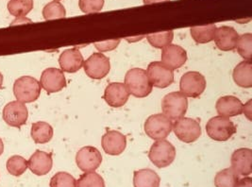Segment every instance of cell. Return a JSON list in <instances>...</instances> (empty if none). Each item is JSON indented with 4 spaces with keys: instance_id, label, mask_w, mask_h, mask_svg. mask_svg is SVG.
<instances>
[{
    "instance_id": "13",
    "label": "cell",
    "mask_w": 252,
    "mask_h": 187,
    "mask_svg": "<svg viewBox=\"0 0 252 187\" xmlns=\"http://www.w3.org/2000/svg\"><path fill=\"white\" fill-rule=\"evenodd\" d=\"M41 87L48 94L57 93L66 87L63 71L54 67L43 71L40 79Z\"/></svg>"
},
{
    "instance_id": "25",
    "label": "cell",
    "mask_w": 252,
    "mask_h": 187,
    "mask_svg": "<svg viewBox=\"0 0 252 187\" xmlns=\"http://www.w3.org/2000/svg\"><path fill=\"white\" fill-rule=\"evenodd\" d=\"M217 31L216 24H210L205 26H197L190 29V33L192 38L197 44H207L214 40L215 33Z\"/></svg>"
},
{
    "instance_id": "4",
    "label": "cell",
    "mask_w": 252,
    "mask_h": 187,
    "mask_svg": "<svg viewBox=\"0 0 252 187\" xmlns=\"http://www.w3.org/2000/svg\"><path fill=\"white\" fill-rule=\"evenodd\" d=\"M187 109L188 99L181 92L167 94L161 100V110L163 115L172 121L184 117Z\"/></svg>"
},
{
    "instance_id": "30",
    "label": "cell",
    "mask_w": 252,
    "mask_h": 187,
    "mask_svg": "<svg viewBox=\"0 0 252 187\" xmlns=\"http://www.w3.org/2000/svg\"><path fill=\"white\" fill-rule=\"evenodd\" d=\"M149 44L155 48H164L172 43L174 38L173 31H168L159 33H152L147 36Z\"/></svg>"
},
{
    "instance_id": "10",
    "label": "cell",
    "mask_w": 252,
    "mask_h": 187,
    "mask_svg": "<svg viewBox=\"0 0 252 187\" xmlns=\"http://www.w3.org/2000/svg\"><path fill=\"white\" fill-rule=\"evenodd\" d=\"M147 74L152 86L157 88H166L174 82V72L161 62H150Z\"/></svg>"
},
{
    "instance_id": "24",
    "label": "cell",
    "mask_w": 252,
    "mask_h": 187,
    "mask_svg": "<svg viewBox=\"0 0 252 187\" xmlns=\"http://www.w3.org/2000/svg\"><path fill=\"white\" fill-rule=\"evenodd\" d=\"M31 134L36 144H46L52 139L54 130L50 124L44 121H38L32 124Z\"/></svg>"
},
{
    "instance_id": "1",
    "label": "cell",
    "mask_w": 252,
    "mask_h": 187,
    "mask_svg": "<svg viewBox=\"0 0 252 187\" xmlns=\"http://www.w3.org/2000/svg\"><path fill=\"white\" fill-rule=\"evenodd\" d=\"M125 86L129 94L138 98H143L152 92L153 86L149 82L147 71L142 68H132L126 72Z\"/></svg>"
},
{
    "instance_id": "19",
    "label": "cell",
    "mask_w": 252,
    "mask_h": 187,
    "mask_svg": "<svg viewBox=\"0 0 252 187\" xmlns=\"http://www.w3.org/2000/svg\"><path fill=\"white\" fill-rule=\"evenodd\" d=\"M84 59L77 47L69 48L64 50L60 58H59V64L61 69L67 73H76L83 67Z\"/></svg>"
},
{
    "instance_id": "40",
    "label": "cell",
    "mask_w": 252,
    "mask_h": 187,
    "mask_svg": "<svg viewBox=\"0 0 252 187\" xmlns=\"http://www.w3.org/2000/svg\"><path fill=\"white\" fill-rule=\"evenodd\" d=\"M2 84H3V75L0 73V89L2 87Z\"/></svg>"
},
{
    "instance_id": "35",
    "label": "cell",
    "mask_w": 252,
    "mask_h": 187,
    "mask_svg": "<svg viewBox=\"0 0 252 187\" xmlns=\"http://www.w3.org/2000/svg\"><path fill=\"white\" fill-rule=\"evenodd\" d=\"M119 44H120V40L117 39V40H111V41H104V42L95 43L94 47H96L97 50L100 52H107V51L114 50Z\"/></svg>"
},
{
    "instance_id": "17",
    "label": "cell",
    "mask_w": 252,
    "mask_h": 187,
    "mask_svg": "<svg viewBox=\"0 0 252 187\" xmlns=\"http://www.w3.org/2000/svg\"><path fill=\"white\" fill-rule=\"evenodd\" d=\"M231 168L238 175L250 176L252 172V151L242 148L234 151L231 155Z\"/></svg>"
},
{
    "instance_id": "32",
    "label": "cell",
    "mask_w": 252,
    "mask_h": 187,
    "mask_svg": "<svg viewBox=\"0 0 252 187\" xmlns=\"http://www.w3.org/2000/svg\"><path fill=\"white\" fill-rule=\"evenodd\" d=\"M241 57L245 61H252V34L245 33L239 36L236 47Z\"/></svg>"
},
{
    "instance_id": "26",
    "label": "cell",
    "mask_w": 252,
    "mask_h": 187,
    "mask_svg": "<svg viewBox=\"0 0 252 187\" xmlns=\"http://www.w3.org/2000/svg\"><path fill=\"white\" fill-rule=\"evenodd\" d=\"M7 9L15 17H24L32 11L33 0H10Z\"/></svg>"
},
{
    "instance_id": "2",
    "label": "cell",
    "mask_w": 252,
    "mask_h": 187,
    "mask_svg": "<svg viewBox=\"0 0 252 187\" xmlns=\"http://www.w3.org/2000/svg\"><path fill=\"white\" fill-rule=\"evenodd\" d=\"M40 82L36 79L24 76L17 79L13 84V94L22 103H32L36 101L41 94Z\"/></svg>"
},
{
    "instance_id": "34",
    "label": "cell",
    "mask_w": 252,
    "mask_h": 187,
    "mask_svg": "<svg viewBox=\"0 0 252 187\" xmlns=\"http://www.w3.org/2000/svg\"><path fill=\"white\" fill-rule=\"evenodd\" d=\"M79 6L83 13H96L103 9L104 0H80Z\"/></svg>"
},
{
    "instance_id": "33",
    "label": "cell",
    "mask_w": 252,
    "mask_h": 187,
    "mask_svg": "<svg viewBox=\"0 0 252 187\" xmlns=\"http://www.w3.org/2000/svg\"><path fill=\"white\" fill-rule=\"evenodd\" d=\"M50 187H77L76 179L67 172H58L50 180Z\"/></svg>"
},
{
    "instance_id": "18",
    "label": "cell",
    "mask_w": 252,
    "mask_h": 187,
    "mask_svg": "<svg viewBox=\"0 0 252 187\" xmlns=\"http://www.w3.org/2000/svg\"><path fill=\"white\" fill-rule=\"evenodd\" d=\"M238 39V32L232 27L229 26H222L220 28H217L214 37L217 47L222 51L233 50L236 47Z\"/></svg>"
},
{
    "instance_id": "6",
    "label": "cell",
    "mask_w": 252,
    "mask_h": 187,
    "mask_svg": "<svg viewBox=\"0 0 252 187\" xmlns=\"http://www.w3.org/2000/svg\"><path fill=\"white\" fill-rule=\"evenodd\" d=\"M145 132L153 140L165 139L172 131L173 121L163 114L149 117L145 122Z\"/></svg>"
},
{
    "instance_id": "31",
    "label": "cell",
    "mask_w": 252,
    "mask_h": 187,
    "mask_svg": "<svg viewBox=\"0 0 252 187\" xmlns=\"http://www.w3.org/2000/svg\"><path fill=\"white\" fill-rule=\"evenodd\" d=\"M77 187H105L103 178L94 172H84L77 181Z\"/></svg>"
},
{
    "instance_id": "5",
    "label": "cell",
    "mask_w": 252,
    "mask_h": 187,
    "mask_svg": "<svg viewBox=\"0 0 252 187\" xmlns=\"http://www.w3.org/2000/svg\"><path fill=\"white\" fill-rule=\"evenodd\" d=\"M149 159L158 168H164L172 164L176 158V149L169 141L157 140L150 148Z\"/></svg>"
},
{
    "instance_id": "9",
    "label": "cell",
    "mask_w": 252,
    "mask_h": 187,
    "mask_svg": "<svg viewBox=\"0 0 252 187\" xmlns=\"http://www.w3.org/2000/svg\"><path fill=\"white\" fill-rule=\"evenodd\" d=\"M85 74L93 80H101L111 70L110 59L102 53H94L83 63Z\"/></svg>"
},
{
    "instance_id": "23",
    "label": "cell",
    "mask_w": 252,
    "mask_h": 187,
    "mask_svg": "<svg viewBox=\"0 0 252 187\" xmlns=\"http://www.w3.org/2000/svg\"><path fill=\"white\" fill-rule=\"evenodd\" d=\"M160 177L152 169L144 168L134 171V187H160Z\"/></svg>"
},
{
    "instance_id": "3",
    "label": "cell",
    "mask_w": 252,
    "mask_h": 187,
    "mask_svg": "<svg viewBox=\"0 0 252 187\" xmlns=\"http://www.w3.org/2000/svg\"><path fill=\"white\" fill-rule=\"evenodd\" d=\"M206 131L211 139L224 142L229 140L235 134L236 126L228 117L218 116L208 121Z\"/></svg>"
},
{
    "instance_id": "39",
    "label": "cell",
    "mask_w": 252,
    "mask_h": 187,
    "mask_svg": "<svg viewBox=\"0 0 252 187\" xmlns=\"http://www.w3.org/2000/svg\"><path fill=\"white\" fill-rule=\"evenodd\" d=\"M4 152V144H3V141L0 138V156L2 155V153Z\"/></svg>"
},
{
    "instance_id": "21",
    "label": "cell",
    "mask_w": 252,
    "mask_h": 187,
    "mask_svg": "<svg viewBox=\"0 0 252 187\" xmlns=\"http://www.w3.org/2000/svg\"><path fill=\"white\" fill-rule=\"evenodd\" d=\"M243 106L240 99L234 95H224L218 98L216 108L221 117H232L243 114Z\"/></svg>"
},
{
    "instance_id": "16",
    "label": "cell",
    "mask_w": 252,
    "mask_h": 187,
    "mask_svg": "<svg viewBox=\"0 0 252 187\" xmlns=\"http://www.w3.org/2000/svg\"><path fill=\"white\" fill-rule=\"evenodd\" d=\"M101 145L107 154L117 156L126 150V137L117 130H109L102 136Z\"/></svg>"
},
{
    "instance_id": "22",
    "label": "cell",
    "mask_w": 252,
    "mask_h": 187,
    "mask_svg": "<svg viewBox=\"0 0 252 187\" xmlns=\"http://www.w3.org/2000/svg\"><path fill=\"white\" fill-rule=\"evenodd\" d=\"M234 82L242 88L252 87V61H243L238 63L232 73Z\"/></svg>"
},
{
    "instance_id": "36",
    "label": "cell",
    "mask_w": 252,
    "mask_h": 187,
    "mask_svg": "<svg viewBox=\"0 0 252 187\" xmlns=\"http://www.w3.org/2000/svg\"><path fill=\"white\" fill-rule=\"evenodd\" d=\"M235 187H252V179L251 177H245L239 180Z\"/></svg>"
},
{
    "instance_id": "12",
    "label": "cell",
    "mask_w": 252,
    "mask_h": 187,
    "mask_svg": "<svg viewBox=\"0 0 252 187\" xmlns=\"http://www.w3.org/2000/svg\"><path fill=\"white\" fill-rule=\"evenodd\" d=\"M29 117V111L25 103L12 101L3 109V119L11 127L20 128L26 124Z\"/></svg>"
},
{
    "instance_id": "20",
    "label": "cell",
    "mask_w": 252,
    "mask_h": 187,
    "mask_svg": "<svg viewBox=\"0 0 252 187\" xmlns=\"http://www.w3.org/2000/svg\"><path fill=\"white\" fill-rule=\"evenodd\" d=\"M31 171L37 176L48 174L53 166L52 154L42 151H36L28 161Z\"/></svg>"
},
{
    "instance_id": "37",
    "label": "cell",
    "mask_w": 252,
    "mask_h": 187,
    "mask_svg": "<svg viewBox=\"0 0 252 187\" xmlns=\"http://www.w3.org/2000/svg\"><path fill=\"white\" fill-rule=\"evenodd\" d=\"M252 99H250L247 104L243 106V113L250 120H252Z\"/></svg>"
},
{
    "instance_id": "38",
    "label": "cell",
    "mask_w": 252,
    "mask_h": 187,
    "mask_svg": "<svg viewBox=\"0 0 252 187\" xmlns=\"http://www.w3.org/2000/svg\"><path fill=\"white\" fill-rule=\"evenodd\" d=\"M168 0H144V4L149 5V4H153V3H159V2H164Z\"/></svg>"
},
{
    "instance_id": "28",
    "label": "cell",
    "mask_w": 252,
    "mask_h": 187,
    "mask_svg": "<svg viewBox=\"0 0 252 187\" xmlns=\"http://www.w3.org/2000/svg\"><path fill=\"white\" fill-rule=\"evenodd\" d=\"M43 16L45 20H53L61 19L66 16L65 8L59 1H52L46 4L43 9Z\"/></svg>"
},
{
    "instance_id": "7",
    "label": "cell",
    "mask_w": 252,
    "mask_h": 187,
    "mask_svg": "<svg viewBox=\"0 0 252 187\" xmlns=\"http://www.w3.org/2000/svg\"><path fill=\"white\" fill-rule=\"evenodd\" d=\"M175 135L184 143H194L201 136V126L199 122L190 117H182L173 123Z\"/></svg>"
},
{
    "instance_id": "41",
    "label": "cell",
    "mask_w": 252,
    "mask_h": 187,
    "mask_svg": "<svg viewBox=\"0 0 252 187\" xmlns=\"http://www.w3.org/2000/svg\"><path fill=\"white\" fill-rule=\"evenodd\" d=\"M55 1H59V0H55Z\"/></svg>"
},
{
    "instance_id": "27",
    "label": "cell",
    "mask_w": 252,
    "mask_h": 187,
    "mask_svg": "<svg viewBox=\"0 0 252 187\" xmlns=\"http://www.w3.org/2000/svg\"><path fill=\"white\" fill-rule=\"evenodd\" d=\"M239 181V175L232 168H225L215 177L216 187H235Z\"/></svg>"
},
{
    "instance_id": "11",
    "label": "cell",
    "mask_w": 252,
    "mask_h": 187,
    "mask_svg": "<svg viewBox=\"0 0 252 187\" xmlns=\"http://www.w3.org/2000/svg\"><path fill=\"white\" fill-rule=\"evenodd\" d=\"M76 163L81 171L94 172L102 163V155L96 148L86 146L77 153Z\"/></svg>"
},
{
    "instance_id": "14",
    "label": "cell",
    "mask_w": 252,
    "mask_h": 187,
    "mask_svg": "<svg viewBox=\"0 0 252 187\" xmlns=\"http://www.w3.org/2000/svg\"><path fill=\"white\" fill-rule=\"evenodd\" d=\"M187 52L184 47L178 45H169L162 48L161 62L170 69H179L187 62Z\"/></svg>"
},
{
    "instance_id": "15",
    "label": "cell",
    "mask_w": 252,
    "mask_h": 187,
    "mask_svg": "<svg viewBox=\"0 0 252 187\" xmlns=\"http://www.w3.org/2000/svg\"><path fill=\"white\" fill-rule=\"evenodd\" d=\"M128 97L129 93L126 90L125 84L121 82L110 83L104 91V100L113 108H120L125 105Z\"/></svg>"
},
{
    "instance_id": "29",
    "label": "cell",
    "mask_w": 252,
    "mask_h": 187,
    "mask_svg": "<svg viewBox=\"0 0 252 187\" xmlns=\"http://www.w3.org/2000/svg\"><path fill=\"white\" fill-rule=\"evenodd\" d=\"M6 166H7L8 172L11 175L19 177V176L23 175L24 173L26 172V170L29 167V164H28V161L22 156L14 155V156H12L10 159H8Z\"/></svg>"
},
{
    "instance_id": "8",
    "label": "cell",
    "mask_w": 252,
    "mask_h": 187,
    "mask_svg": "<svg viewBox=\"0 0 252 187\" xmlns=\"http://www.w3.org/2000/svg\"><path fill=\"white\" fill-rule=\"evenodd\" d=\"M205 77L196 71H189L185 73L181 79L180 89L181 93L186 97H199L206 89Z\"/></svg>"
}]
</instances>
